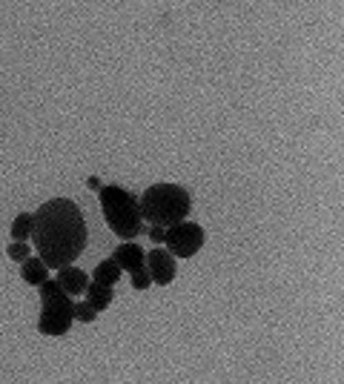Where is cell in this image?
<instances>
[{"instance_id":"cell-1","label":"cell","mask_w":344,"mask_h":384,"mask_svg":"<svg viewBox=\"0 0 344 384\" xmlns=\"http://www.w3.org/2000/svg\"><path fill=\"white\" fill-rule=\"evenodd\" d=\"M35 249L52 270L69 267L86 249V218L72 198H52L35 209Z\"/></svg>"},{"instance_id":"cell-2","label":"cell","mask_w":344,"mask_h":384,"mask_svg":"<svg viewBox=\"0 0 344 384\" xmlns=\"http://www.w3.org/2000/svg\"><path fill=\"white\" fill-rule=\"evenodd\" d=\"M141 209L149 227H175L187 221L189 209H193V198L189 192L178 184H152L141 195Z\"/></svg>"},{"instance_id":"cell-3","label":"cell","mask_w":344,"mask_h":384,"mask_svg":"<svg viewBox=\"0 0 344 384\" xmlns=\"http://www.w3.org/2000/svg\"><path fill=\"white\" fill-rule=\"evenodd\" d=\"M98 198H101V209H104V218L109 224V229L118 238H138L144 233V209L141 201L126 192L124 186H115L106 184L98 189Z\"/></svg>"},{"instance_id":"cell-4","label":"cell","mask_w":344,"mask_h":384,"mask_svg":"<svg viewBox=\"0 0 344 384\" xmlns=\"http://www.w3.org/2000/svg\"><path fill=\"white\" fill-rule=\"evenodd\" d=\"M41 290V316H37V333L44 336H66L72 321H75V301L72 296L61 287V281H46L44 287H37Z\"/></svg>"},{"instance_id":"cell-5","label":"cell","mask_w":344,"mask_h":384,"mask_svg":"<svg viewBox=\"0 0 344 384\" xmlns=\"http://www.w3.org/2000/svg\"><path fill=\"white\" fill-rule=\"evenodd\" d=\"M204 247V227L193 221H181L166 229V249L175 258H189Z\"/></svg>"},{"instance_id":"cell-6","label":"cell","mask_w":344,"mask_h":384,"mask_svg":"<svg viewBox=\"0 0 344 384\" xmlns=\"http://www.w3.org/2000/svg\"><path fill=\"white\" fill-rule=\"evenodd\" d=\"M146 267H149V273H152V281L166 287L175 281L178 276V264H175V256L169 253V249H149V256H146Z\"/></svg>"},{"instance_id":"cell-7","label":"cell","mask_w":344,"mask_h":384,"mask_svg":"<svg viewBox=\"0 0 344 384\" xmlns=\"http://www.w3.org/2000/svg\"><path fill=\"white\" fill-rule=\"evenodd\" d=\"M112 258L118 261V264H121V270H126L129 276H132V273H138V270H144V267H146V253H144V247L135 244V241H124V244L112 253Z\"/></svg>"},{"instance_id":"cell-8","label":"cell","mask_w":344,"mask_h":384,"mask_svg":"<svg viewBox=\"0 0 344 384\" xmlns=\"http://www.w3.org/2000/svg\"><path fill=\"white\" fill-rule=\"evenodd\" d=\"M57 281H61V287L64 290L75 298V296H86V290H89V276L84 273V270H78V267H61V270H57Z\"/></svg>"},{"instance_id":"cell-9","label":"cell","mask_w":344,"mask_h":384,"mask_svg":"<svg viewBox=\"0 0 344 384\" xmlns=\"http://www.w3.org/2000/svg\"><path fill=\"white\" fill-rule=\"evenodd\" d=\"M21 278L32 287H44L49 281V264L37 256V258H29L21 264Z\"/></svg>"},{"instance_id":"cell-10","label":"cell","mask_w":344,"mask_h":384,"mask_svg":"<svg viewBox=\"0 0 344 384\" xmlns=\"http://www.w3.org/2000/svg\"><path fill=\"white\" fill-rule=\"evenodd\" d=\"M112 296H115V293H112V284H101V281H92L84 298H86V301H89V304L95 307V310L101 313V310H106V307L112 304Z\"/></svg>"},{"instance_id":"cell-11","label":"cell","mask_w":344,"mask_h":384,"mask_svg":"<svg viewBox=\"0 0 344 384\" xmlns=\"http://www.w3.org/2000/svg\"><path fill=\"white\" fill-rule=\"evenodd\" d=\"M121 264L115 261V258H106L101 261L98 267H95V273H92V281H101V284H118L121 281Z\"/></svg>"},{"instance_id":"cell-12","label":"cell","mask_w":344,"mask_h":384,"mask_svg":"<svg viewBox=\"0 0 344 384\" xmlns=\"http://www.w3.org/2000/svg\"><path fill=\"white\" fill-rule=\"evenodd\" d=\"M35 236V215L32 213H21L12 221V238L15 241H29Z\"/></svg>"},{"instance_id":"cell-13","label":"cell","mask_w":344,"mask_h":384,"mask_svg":"<svg viewBox=\"0 0 344 384\" xmlns=\"http://www.w3.org/2000/svg\"><path fill=\"white\" fill-rule=\"evenodd\" d=\"M95 316H98V310H95V307H92L86 298L75 304V318H78L81 324H92V321H95Z\"/></svg>"},{"instance_id":"cell-14","label":"cell","mask_w":344,"mask_h":384,"mask_svg":"<svg viewBox=\"0 0 344 384\" xmlns=\"http://www.w3.org/2000/svg\"><path fill=\"white\" fill-rule=\"evenodd\" d=\"M6 253H9V258H12V261H21V264L32 258V249H29V244H26V241H15V244H9Z\"/></svg>"},{"instance_id":"cell-15","label":"cell","mask_w":344,"mask_h":384,"mask_svg":"<svg viewBox=\"0 0 344 384\" xmlns=\"http://www.w3.org/2000/svg\"><path fill=\"white\" fill-rule=\"evenodd\" d=\"M149 284H155V281H152L149 267H144V270H138V273H132V287H135V290H146Z\"/></svg>"},{"instance_id":"cell-16","label":"cell","mask_w":344,"mask_h":384,"mask_svg":"<svg viewBox=\"0 0 344 384\" xmlns=\"http://www.w3.org/2000/svg\"><path fill=\"white\" fill-rule=\"evenodd\" d=\"M149 241L166 244V229H164V227H149Z\"/></svg>"},{"instance_id":"cell-17","label":"cell","mask_w":344,"mask_h":384,"mask_svg":"<svg viewBox=\"0 0 344 384\" xmlns=\"http://www.w3.org/2000/svg\"><path fill=\"white\" fill-rule=\"evenodd\" d=\"M86 186H89V189H101L104 184H101V178H95V175H89V178H86Z\"/></svg>"}]
</instances>
